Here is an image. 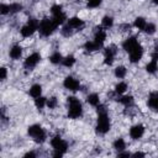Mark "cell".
Masks as SVG:
<instances>
[{"label":"cell","mask_w":158,"mask_h":158,"mask_svg":"<svg viewBox=\"0 0 158 158\" xmlns=\"http://www.w3.org/2000/svg\"><path fill=\"white\" fill-rule=\"evenodd\" d=\"M126 73H127V70H126V68L122 67V65H118V67H116V69H115V75H116L117 78H123V77L126 75Z\"/></svg>","instance_id":"484cf974"},{"label":"cell","mask_w":158,"mask_h":158,"mask_svg":"<svg viewBox=\"0 0 158 158\" xmlns=\"http://www.w3.org/2000/svg\"><path fill=\"white\" fill-rule=\"evenodd\" d=\"M143 133H144V127L142 125H135V126H132L130 128V136L133 139L141 138L143 136Z\"/></svg>","instance_id":"ba28073f"},{"label":"cell","mask_w":158,"mask_h":158,"mask_svg":"<svg viewBox=\"0 0 158 158\" xmlns=\"http://www.w3.org/2000/svg\"><path fill=\"white\" fill-rule=\"evenodd\" d=\"M98 125H96V131L99 133H106L110 130V120L106 112L105 106H99L98 107Z\"/></svg>","instance_id":"6da1fadb"},{"label":"cell","mask_w":158,"mask_h":158,"mask_svg":"<svg viewBox=\"0 0 158 158\" xmlns=\"http://www.w3.org/2000/svg\"><path fill=\"white\" fill-rule=\"evenodd\" d=\"M51 12H52V15H57V14L63 12V11H62V6H60V5H53V6L51 7Z\"/></svg>","instance_id":"e575fe53"},{"label":"cell","mask_w":158,"mask_h":158,"mask_svg":"<svg viewBox=\"0 0 158 158\" xmlns=\"http://www.w3.org/2000/svg\"><path fill=\"white\" fill-rule=\"evenodd\" d=\"M133 157H144V153H142V152H136V153H133Z\"/></svg>","instance_id":"ab89813d"},{"label":"cell","mask_w":158,"mask_h":158,"mask_svg":"<svg viewBox=\"0 0 158 158\" xmlns=\"http://www.w3.org/2000/svg\"><path fill=\"white\" fill-rule=\"evenodd\" d=\"M27 132L37 143H42L46 139V132L40 125H31Z\"/></svg>","instance_id":"3957f363"},{"label":"cell","mask_w":158,"mask_h":158,"mask_svg":"<svg viewBox=\"0 0 158 158\" xmlns=\"http://www.w3.org/2000/svg\"><path fill=\"white\" fill-rule=\"evenodd\" d=\"M120 102L123 104L125 106H128V105H131V104L133 102V98H132L131 95H125V96H122V98L120 99Z\"/></svg>","instance_id":"f1b7e54d"},{"label":"cell","mask_w":158,"mask_h":158,"mask_svg":"<svg viewBox=\"0 0 158 158\" xmlns=\"http://www.w3.org/2000/svg\"><path fill=\"white\" fill-rule=\"evenodd\" d=\"M128 156H130L128 152H120L118 153V157H128Z\"/></svg>","instance_id":"74e56055"},{"label":"cell","mask_w":158,"mask_h":158,"mask_svg":"<svg viewBox=\"0 0 158 158\" xmlns=\"http://www.w3.org/2000/svg\"><path fill=\"white\" fill-rule=\"evenodd\" d=\"M49 60H51V63H53V64H58V63H60V62L63 60V57H62V54H60L59 52H56V53H53V54L49 57Z\"/></svg>","instance_id":"7402d4cb"},{"label":"cell","mask_w":158,"mask_h":158,"mask_svg":"<svg viewBox=\"0 0 158 158\" xmlns=\"http://www.w3.org/2000/svg\"><path fill=\"white\" fill-rule=\"evenodd\" d=\"M74 63H75V58H74L73 56H67V57L63 58V60H62V64H63L64 67H72Z\"/></svg>","instance_id":"cb8c5ba5"},{"label":"cell","mask_w":158,"mask_h":158,"mask_svg":"<svg viewBox=\"0 0 158 158\" xmlns=\"http://www.w3.org/2000/svg\"><path fill=\"white\" fill-rule=\"evenodd\" d=\"M102 46L101 44H99V43H96L95 41H89V42H86L85 43V49L86 51H89V52H93V51H98L99 48H101Z\"/></svg>","instance_id":"ac0fdd59"},{"label":"cell","mask_w":158,"mask_h":158,"mask_svg":"<svg viewBox=\"0 0 158 158\" xmlns=\"http://www.w3.org/2000/svg\"><path fill=\"white\" fill-rule=\"evenodd\" d=\"M63 85H64V88L68 89V90L77 91V90H79L80 83H79L75 78H73V77H67V78L64 79V81H63Z\"/></svg>","instance_id":"8992f818"},{"label":"cell","mask_w":158,"mask_h":158,"mask_svg":"<svg viewBox=\"0 0 158 158\" xmlns=\"http://www.w3.org/2000/svg\"><path fill=\"white\" fill-rule=\"evenodd\" d=\"M105 64L107 65H111L114 63V56H110V54H105Z\"/></svg>","instance_id":"d590c367"},{"label":"cell","mask_w":158,"mask_h":158,"mask_svg":"<svg viewBox=\"0 0 158 158\" xmlns=\"http://www.w3.org/2000/svg\"><path fill=\"white\" fill-rule=\"evenodd\" d=\"M126 89H127V84H126V83H123V81L118 83V84L115 86V91H116L117 94H122V93H125V91H126Z\"/></svg>","instance_id":"83f0119b"},{"label":"cell","mask_w":158,"mask_h":158,"mask_svg":"<svg viewBox=\"0 0 158 158\" xmlns=\"http://www.w3.org/2000/svg\"><path fill=\"white\" fill-rule=\"evenodd\" d=\"M52 20H53V22H54V25L58 27L59 25H62L63 22H64V20H67V17H65V15H64V12H60V14H57V15H53V17H52Z\"/></svg>","instance_id":"e0dca14e"},{"label":"cell","mask_w":158,"mask_h":158,"mask_svg":"<svg viewBox=\"0 0 158 158\" xmlns=\"http://www.w3.org/2000/svg\"><path fill=\"white\" fill-rule=\"evenodd\" d=\"M102 2V0H88V7H90V9H95V7H98L100 4Z\"/></svg>","instance_id":"4dcf8cb0"},{"label":"cell","mask_w":158,"mask_h":158,"mask_svg":"<svg viewBox=\"0 0 158 158\" xmlns=\"http://www.w3.org/2000/svg\"><path fill=\"white\" fill-rule=\"evenodd\" d=\"M114 148L117 149V151H123L126 148V143L122 138H117L115 142H114Z\"/></svg>","instance_id":"603a6c76"},{"label":"cell","mask_w":158,"mask_h":158,"mask_svg":"<svg viewBox=\"0 0 158 158\" xmlns=\"http://www.w3.org/2000/svg\"><path fill=\"white\" fill-rule=\"evenodd\" d=\"M35 105H36L37 109H43L44 105H47V99L43 98V96H40V98H37L35 100Z\"/></svg>","instance_id":"d4e9b609"},{"label":"cell","mask_w":158,"mask_h":158,"mask_svg":"<svg viewBox=\"0 0 158 158\" xmlns=\"http://www.w3.org/2000/svg\"><path fill=\"white\" fill-rule=\"evenodd\" d=\"M146 25H147V22H146V20L143 17H137L135 20V27L138 28V30H144Z\"/></svg>","instance_id":"44dd1931"},{"label":"cell","mask_w":158,"mask_h":158,"mask_svg":"<svg viewBox=\"0 0 158 158\" xmlns=\"http://www.w3.org/2000/svg\"><path fill=\"white\" fill-rule=\"evenodd\" d=\"M68 104H69V109H68V116L70 118H78L81 116L83 112V107L80 101L75 98V96H69L68 98Z\"/></svg>","instance_id":"7a4b0ae2"},{"label":"cell","mask_w":158,"mask_h":158,"mask_svg":"<svg viewBox=\"0 0 158 158\" xmlns=\"http://www.w3.org/2000/svg\"><path fill=\"white\" fill-rule=\"evenodd\" d=\"M41 94H42V86H41L40 84H33V85L30 88V95H31L32 98L37 99V98L41 96Z\"/></svg>","instance_id":"7c38bea8"},{"label":"cell","mask_w":158,"mask_h":158,"mask_svg":"<svg viewBox=\"0 0 158 158\" xmlns=\"http://www.w3.org/2000/svg\"><path fill=\"white\" fill-rule=\"evenodd\" d=\"M40 32H41V35L42 36H49L56 28H57V26L54 25V22H53V20L52 19H43L41 22H40Z\"/></svg>","instance_id":"5b68a950"},{"label":"cell","mask_w":158,"mask_h":158,"mask_svg":"<svg viewBox=\"0 0 158 158\" xmlns=\"http://www.w3.org/2000/svg\"><path fill=\"white\" fill-rule=\"evenodd\" d=\"M37 28H35L33 26H31V25H25L22 28H21V35H22V37H30V36H32L33 35V32L36 31Z\"/></svg>","instance_id":"9a60e30c"},{"label":"cell","mask_w":158,"mask_h":158,"mask_svg":"<svg viewBox=\"0 0 158 158\" xmlns=\"http://www.w3.org/2000/svg\"><path fill=\"white\" fill-rule=\"evenodd\" d=\"M68 26H70L72 28H79V27L84 26V21L80 20L79 17H70L68 20Z\"/></svg>","instance_id":"4fadbf2b"},{"label":"cell","mask_w":158,"mask_h":158,"mask_svg":"<svg viewBox=\"0 0 158 158\" xmlns=\"http://www.w3.org/2000/svg\"><path fill=\"white\" fill-rule=\"evenodd\" d=\"M152 1H153L154 4H157V5H158V0H152Z\"/></svg>","instance_id":"60d3db41"},{"label":"cell","mask_w":158,"mask_h":158,"mask_svg":"<svg viewBox=\"0 0 158 158\" xmlns=\"http://www.w3.org/2000/svg\"><path fill=\"white\" fill-rule=\"evenodd\" d=\"M142 56H143V48H142V46L138 43V44L130 52V60H131L132 63H137V62L142 58Z\"/></svg>","instance_id":"52a82bcc"},{"label":"cell","mask_w":158,"mask_h":158,"mask_svg":"<svg viewBox=\"0 0 158 158\" xmlns=\"http://www.w3.org/2000/svg\"><path fill=\"white\" fill-rule=\"evenodd\" d=\"M101 23H102V26H104L105 28H109V27H111V26L114 25V19L110 17V16H105V17L102 19Z\"/></svg>","instance_id":"4316f807"},{"label":"cell","mask_w":158,"mask_h":158,"mask_svg":"<svg viewBox=\"0 0 158 158\" xmlns=\"http://www.w3.org/2000/svg\"><path fill=\"white\" fill-rule=\"evenodd\" d=\"M0 12L1 15H6L10 12V5H6V4H1L0 5Z\"/></svg>","instance_id":"836d02e7"},{"label":"cell","mask_w":158,"mask_h":158,"mask_svg":"<svg viewBox=\"0 0 158 158\" xmlns=\"http://www.w3.org/2000/svg\"><path fill=\"white\" fill-rule=\"evenodd\" d=\"M157 69H158V63H157L156 59H152V60L146 65V70H147L148 73H156Z\"/></svg>","instance_id":"ffe728a7"},{"label":"cell","mask_w":158,"mask_h":158,"mask_svg":"<svg viewBox=\"0 0 158 158\" xmlns=\"http://www.w3.org/2000/svg\"><path fill=\"white\" fill-rule=\"evenodd\" d=\"M86 101H88L91 106H98L99 102H100V99H99V95H98V94H90V95H88Z\"/></svg>","instance_id":"d6986e66"},{"label":"cell","mask_w":158,"mask_h":158,"mask_svg":"<svg viewBox=\"0 0 158 158\" xmlns=\"http://www.w3.org/2000/svg\"><path fill=\"white\" fill-rule=\"evenodd\" d=\"M156 52H158V46H157V47H156Z\"/></svg>","instance_id":"b9f144b4"},{"label":"cell","mask_w":158,"mask_h":158,"mask_svg":"<svg viewBox=\"0 0 158 158\" xmlns=\"http://www.w3.org/2000/svg\"><path fill=\"white\" fill-rule=\"evenodd\" d=\"M57 104H58V101H57V98H49L48 100H47V106L49 107V109H54L56 106H57Z\"/></svg>","instance_id":"1f68e13d"},{"label":"cell","mask_w":158,"mask_h":158,"mask_svg":"<svg viewBox=\"0 0 158 158\" xmlns=\"http://www.w3.org/2000/svg\"><path fill=\"white\" fill-rule=\"evenodd\" d=\"M21 54H22V48H21L20 46H14V47H11V49H10V52H9V56H10L12 59H19V58L21 57Z\"/></svg>","instance_id":"5bb4252c"},{"label":"cell","mask_w":158,"mask_h":158,"mask_svg":"<svg viewBox=\"0 0 158 158\" xmlns=\"http://www.w3.org/2000/svg\"><path fill=\"white\" fill-rule=\"evenodd\" d=\"M21 9H22V5L21 4L15 2V4H11L10 5V12H19V11H21Z\"/></svg>","instance_id":"d6a6232c"},{"label":"cell","mask_w":158,"mask_h":158,"mask_svg":"<svg viewBox=\"0 0 158 158\" xmlns=\"http://www.w3.org/2000/svg\"><path fill=\"white\" fill-rule=\"evenodd\" d=\"M144 32L147 35H153L156 32V25L154 23H147L144 27Z\"/></svg>","instance_id":"f546056e"},{"label":"cell","mask_w":158,"mask_h":158,"mask_svg":"<svg viewBox=\"0 0 158 158\" xmlns=\"http://www.w3.org/2000/svg\"><path fill=\"white\" fill-rule=\"evenodd\" d=\"M148 106L153 110H158V93H152L148 98Z\"/></svg>","instance_id":"8fae6325"},{"label":"cell","mask_w":158,"mask_h":158,"mask_svg":"<svg viewBox=\"0 0 158 158\" xmlns=\"http://www.w3.org/2000/svg\"><path fill=\"white\" fill-rule=\"evenodd\" d=\"M105 40H106V33H105V31L101 30V28H99V31L95 33V38H94V41H95L96 43H99V44L102 46V43H104Z\"/></svg>","instance_id":"2e32d148"},{"label":"cell","mask_w":158,"mask_h":158,"mask_svg":"<svg viewBox=\"0 0 158 158\" xmlns=\"http://www.w3.org/2000/svg\"><path fill=\"white\" fill-rule=\"evenodd\" d=\"M6 75H7L6 68H1V80H5L6 79Z\"/></svg>","instance_id":"8d00e7d4"},{"label":"cell","mask_w":158,"mask_h":158,"mask_svg":"<svg viewBox=\"0 0 158 158\" xmlns=\"http://www.w3.org/2000/svg\"><path fill=\"white\" fill-rule=\"evenodd\" d=\"M25 157H36V153L35 152H27L25 154Z\"/></svg>","instance_id":"f35d334b"},{"label":"cell","mask_w":158,"mask_h":158,"mask_svg":"<svg viewBox=\"0 0 158 158\" xmlns=\"http://www.w3.org/2000/svg\"><path fill=\"white\" fill-rule=\"evenodd\" d=\"M40 59H41V56H40L38 53H32V54H30V56L26 58L25 65L28 67V68H32V67H35V65L40 62Z\"/></svg>","instance_id":"9c48e42d"},{"label":"cell","mask_w":158,"mask_h":158,"mask_svg":"<svg viewBox=\"0 0 158 158\" xmlns=\"http://www.w3.org/2000/svg\"><path fill=\"white\" fill-rule=\"evenodd\" d=\"M138 44V42H137V40L135 38V37H130V38H127L123 43H122V47H123V49L126 51V52H131L136 46Z\"/></svg>","instance_id":"30bf717a"},{"label":"cell","mask_w":158,"mask_h":158,"mask_svg":"<svg viewBox=\"0 0 158 158\" xmlns=\"http://www.w3.org/2000/svg\"><path fill=\"white\" fill-rule=\"evenodd\" d=\"M51 144H52V147L56 149L54 157H60L63 153H65V152H67L68 143H67L65 141H63L60 137H58V136H56L54 138H52Z\"/></svg>","instance_id":"277c9868"}]
</instances>
